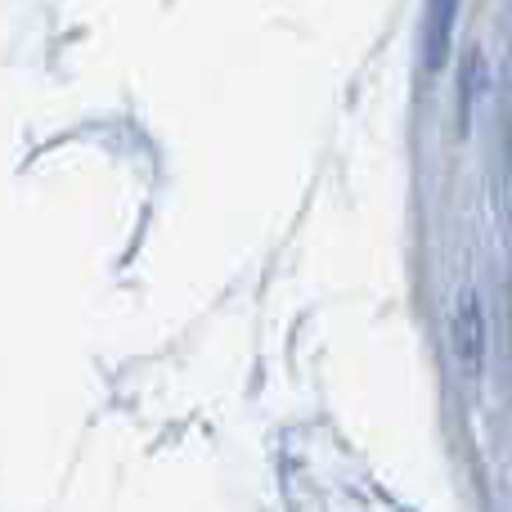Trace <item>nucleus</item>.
I'll use <instances>...</instances> for the list:
<instances>
[{
  "label": "nucleus",
  "mask_w": 512,
  "mask_h": 512,
  "mask_svg": "<svg viewBox=\"0 0 512 512\" xmlns=\"http://www.w3.org/2000/svg\"><path fill=\"white\" fill-rule=\"evenodd\" d=\"M454 351H459V364H463V373L468 378H477L481 373V360H486V319H481V301L472 297H463L459 301V328H454Z\"/></svg>",
  "instance_id": "1"
},
{
  "label": "nucleus",
  "mask_w": 512,
  "mask_h": 512,
  "mask_svg": "<svg viewBox=\"0 0 512 512\" xmlns=\"http://www.w3.org/2000/svg\"><path fill=\"white\" fill-rule=\"evenodd\" d=\"M454 14H459V0H432V9H427V68L432 72H441L450 59Z\"/></svg>",
  "instance_id": "2"
}]
</instances>
